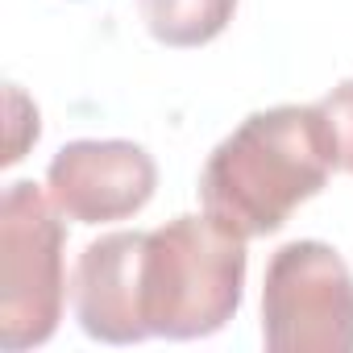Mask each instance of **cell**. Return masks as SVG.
<instances>
[{"instance_id":"cell-1","label":"cell","mask_w":353,"mask_h":353,"mask_svg":"<svg viewBox=\"0 0 353 353\" xmlns=\"http://www.w3.org/2000/svg\"><path fill=\"white\" fill-rule=\"evenodd\" d=\"M341 170L336 137L320 104H274L250 112L204 162L200 204L237 237H270L291 212L320 196Z\"/></svg>"},{"instance_id":"cell-2","label":"cell","mask_w":353,"mask_h":353,"mask_svg":"<svg viewBox=\"0 0 353 353\" xmlns=\"http://www.w3.org/2000/svg\"><path fill=\"white\" fill-rule=\"evenodd\" d=\"M245 237L204 216H174L141 245V316L150 336L200 341L221 332L245 295Z\"/></svg>"},{"instance_id":"cell-3","label":"cell","mask_w":353,"mask_h":353,"mask_svg":"<svg viewBox=\"0 0 353 353\" xmlns=\"http://www.w3.org/2000/svg\"><path fill=\"white\" fill-rule=\"evenodd\" d=\"M67 229L59 204L30 179L0 200V349L21 353L46 345L67 303Z\"/></svg>"},{"instance_id":"cell-4","label":"cell","mask_w":353,"mask_h":353,"mask_svg":"<svg viewBox=\"0 0 353 353\" xmlns=\"http://www.w3.org/2000/svg\"><path fill=\"white\" fill-rule=\"evenodd\" d=\"M270 353H353V270L324 241H287L262 283Z\"/></svg>"},{"instance_id":"cell-5","label":"cell","mask_w":353,"mask_h":353,"mask_svg":"<svg viewBox=\"0 0 353 353\" xmlns=\"http://www.w3.org/2000/svg\"><path fill=\"white\" fill-rule=\"evenodd\" d=\"M158 188V166L137 141H67L46 166V192L67 221L108 225L137 216Z\"/></svg>"},{"instance_id":"cell-6","label":"cell","mask_w":353,"mask_h":353,"mask_svg":"<svg viewBox=\"0 0 353 353\" xmlns=\"http://www.w3.org/2000/svg\"><path fill=\"white\" fill-rule=\"evenodd\" d=\"M141 229L104 233L83 245L71 279L75 320L92 341L104 345H137L150 336L141 316Z\"/></svg>"},{"instance_id":"cell-7","label":"cell","mask_w":353,"mask_h":353,"mask_svg":"<svg viewBox=\"0 0 353 353\" xmlns=\"http://www.w3.org/2000/svg\"><path fill=\"white\" fill-rule=\"evenodd\" d=\"M237 13V0H141V21L154 42L170 50L208 46L225 34Z\"/></svg>"},{"instance_id":"cell-8","label":"cell","mask_w":353,"mask_h":353,"mask_svg":"<svg viewBox=\"0 0 353 353\" xmlns=\"http://www.w3.org/2000/svg\"><path fill=\"white\" fill-rule=\"evenodd\" d=\"M328 125H332V137H336V158H341V170L353 174V79L336 83L324 100H320Z\"/></svg>"}]
</instances>
